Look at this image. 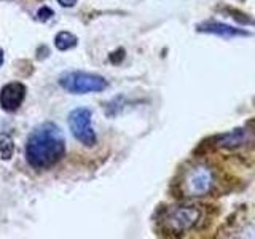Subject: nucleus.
<instances>
[{"label": "nucleus", "instance_id": "obj_5", "mask_svg": "<svg viewBox=\"0 0 255 239\" xmlns=\"http://www.w3.org/2000/svg\"><path fill=\"white\" fill-rule=\"evenodd\" d=\"M93 112L86 107H80L72 110L69 114V127L74 137L83 143L85 147H94L98 143V135H96L91 126Z\"/></svg>", "mask_w": 255, "mask_h": 239}, {"label": "nucleus", "instance_id": "obj_13", "mask_svg": "<svg viewBox=\"0 0 255 239\" xmlns=\"http://www.w3.org/2000/svg\"><path fill=\"white\" fill-rule=\"evenodd\" d=\"M3 59H5V56H3V50L0 48V66L3 64Z\"/></svg>", "mask_w": 255, "mask_h": 239}, {"label": "nucleus", "instance_id": "obj_8", "mask_svg": "<svg viewBox=\"0 0 255 239\" xmlns=\"http://www.w3.org/2000/svg\"><path fill=\"white\" fill-rule=\"evenodd\" d=\"M198 32H203V34H212V35H219V37H225V38H231V37H247L249 32L243 30L239 27H233L228 26V24L223 22H217V21H207L198 26Z\"/></svg>", "mask_w": 255, "mask_h": 239}, {"label": "nucleus", "instance_id": "obj_6", "mask_svg": "<svg viewBox=\"0 0 255 239\" xmlns=\"http://www.w3.org/2000/svg\"><path fill=\"white\" fill-rule=\"evenodd\" d=\"M255 139V132L252 127H236V129L230 131L227 134H220L215 137V145L220 148H239L251 143Z\"/></svg>", "mask_w": 255, "mask_h": 239}, {"label": "nucleus", "instance_id": "obj_7", "mask_svg": "<svg viewBox=\"0 0 255 239\" xmlns=\"http://www.w3.org/2000/svg\"><path fill=\"white\" fill-rule=\"evenodd\" d=\"M26 99V86L19 82L6 83L0 91V107L5 112H16Z\"/></svg>", "mask_w": 255, "mask_h": 239}, {"label": "nucleus", "instance_id": "obj_2", "mask_svg": "<svg viewBox=\"0 0 255 239\" xmlns=\"http://www.w3.org/2000/svg\"><path fill=\"white\" fill-rule=\"evenodd\" d=\"M59 85L62 90L72 94H88V93H101L109 86L107 80L90 74V72H67L59 77Z\"/></svg>", "mask_w": 255, "mask_h": 239}, {"label": "nucleus", "instance_id": "obj_12", "mask_svg": "<svg viewBox=\"0 0 255 239\" xmlns=\"http://www.w3.org/2000/svg\"><path fill=\"white\" fill-rule=\"evenodd\" d=\"M58 3L64 8H72V6H75L77 0H58Z\"/></svg>", "mask_w": 255, "mask_h": 239}, {"label": "nucleus", "instance_id": "obj_10", "mask_svg": "<svg viewBox=\"0 0 255 239\" xmlns=\"http://www.w3.org/2000/svg\"><path fill=\"white\" fill-rule=\"evenodd\" d=\"M14 153V143L10 134L0 132V158L10 159Z\"/></svg>", "mask_w": 255, "mask_h": 239}, {"label": "nucleus", "instance_id": "obj_1", "mask_svg": "<svg viewBox=\"0 0 255 239\" xmlns=\"http://www.w3.org/2000/svg\"><path fill=\"white\" fill-rule=\"evenodd\" d=\"M66 153V139L61 127L54 123H43L34 127L26 143V159L34 169H50Z\"/></svg>", "mask_w": 255, "mask_h": 239}, {"label": "nucleus", "instance_id": "obj_11", "mask_svg": "<svg viewBox=\"0 0 255 239\" xmlns=\"http://www.w3.org/2000/svg\"><path fill=\"white\" fill-rule=\"evenodd\" d=\"M37 16H38V19L46 21V19H50L53 16V11L48 6H43V8H40V10L37 11Z\"/></svg>", "mask_w": 255, "mask_h": 239}, {"label": "nucleus", "instance_id": "obj_9", "mask_svg": "<svg viewBox=\"0 0 255 239\" xmlns=\"http://www.w3.org/2000/svg\"><path fill=\"white\" fill-rule=\"evenodd\" d=\"M77 42H78L77 37L67 30H62L54 37V46L61 51H67V50H72V48H75Z\"/></svg>", "mask_w": 255, "mask_h": 239}, {"label": "nucleus", "instance_id": "obj_4", "mask_svg": "<svg viewBox=\"0 0 255 239\" xmlns=\"http://www.w3.org/2000/svg\"><path fill=\"white\" fill-rule=\"evenodd\" d=\"M201 220V211L196 206H179L166 212L163 223L171 233H185L193 230Z\"/></svg>", "mask_w": 255, "mask_h": 239}, {"label": "nucleus", "instance_id": "obj_3", "mask_svg": "<svg viewBox=\"0 0 255 239\" xmlns=\"http://www.w3.org/2000/svg\"><path fill=\"white\" fill-rule=\"evenodd\" d=\"M215 183L214 172L209 166L196 164L187 171L182 180V191L188 198H203L209 195Z\"/></svg>", "mask_w": 255, "mask_h": 239}]
</instances>
